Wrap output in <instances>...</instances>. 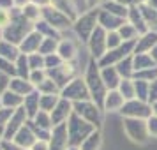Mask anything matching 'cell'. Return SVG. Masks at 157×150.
<instances>
[{"label":"cell","mask_w":157,"mask_h":150,"mask_svg":"<svg viewBox=\"0 0 157 150\" xmlns=\"http://www.w3.org/2000/svg\"><path fill=\"white\" fill-rule=\"evenodd\" d=\"M85 83H86V87H88V92H90V97H92V101L97 104V106H102L104 97H106V94H108V88H106V85H104L102 78H101L99 65L95 64L94 60L88 64Z\"/></svg>","instance_id":"6da1fadb"},{"label":"cell","mask_w":157,"mask_h":150,"mask_svg":"<svg viewBox=\"0 0 157 150\" xmlns=\"http://www.w3.org/2000/svg\"><path fill=\"white\" fill-rule=\"evenodd\" d=\"M95 127L92 124L85 122L81 117L72 111L71 118H69V124H67V138H69V147H81V143L85 141L88 136L92 134Z\"/></svg>","instance_id":"7a4b0ae2"},{"label":"cell","mask_w":157,"mask_h":150,"mask_svg":"<svg viewBox=\"0 0 157 150\" xmlns=\"http://www.w3.org/2000/svg\"><path fill=\"white\" fill-rule=\"evenodd\" d=\"M99 13H101V9H92L90 13L79 16L76 20L74 29H76L78 37H81V41H88L90 36L94 34V30L97 29V25H99Z\"/></svg>","instance_id":"3957f363"},{"label":"cell","mask_w":157,"mask_h":150,"mask_svg":"<svg viewBox=\"0 0 157 150\" xmlns=\"http://www.w3.org/2000/svg\"><path fill=\"white\" fill-rule=\"evenodd\" d=\"M62 97L67 99V101L72 99L74 102H79V101H92L85 79H79V78L72 79L69 85L62 88Z\"/></svg>","instance_id":"277c9868"},{"label":"cell","mask_w":157,"mask_h":150,"mask_svg":"<svg viewBox=\"0 0 157 150\" xmlns=\"http://www.w3.org/2000/svg\"><path fill=\"white\" fill-rule=\"evenodd\" d=\"M72 110L74 113L81 117L85 122L92 124L94 127L101 122V111L99 106L94 102V101H79V102H72Z\"/></svg>","instance_id":"5b68a950"},{"label":"cell","mask_w":157,"mask_h":150,"mask_svg":"<svg viewBox=\"0 0 157 150\" xmlns=\"http://www.w3.org/2000/svg\"><path fill=\"white\" fill-rule=\"evenodd\" d=\"M41 18H43L44 21L48 23L53 30H55V29H60V30L69 29V27H71V23H72L65 14H62L60 11H57L55 7H51V6L41 9Z\"/></svg>","instance_id":"8992f818"},{"label":"cell","mask_w":157,"mask_h":150,"mask_svg":"<svg viewBox=\"0 0 157 150\" xmlns=\"http://www.w3.org/2000/svg\"><path fill=\"white\" fill-rule=\"evenodd\" d=\"M27 111H25V108L20 106L18 110H14V113L13 117L9 118L7 125H6V133H4V140H7V141H13L14 140V136L18 134V131L27 124Z\"/></svg>","instance_id":"52a82bcc"},{"label":"cell","mask_w":157,"mask_h":150,"mask_svg":"<svg viewBox=\"0 0 157 150\" xmlns=\"http://www.w3.org/2000/svg\"><path fill=\"white\" fill-rule=\"evenodd\" d=\"M106 36L108 32L101 25H97V29L94 30V34L90 36V39H88V46H90V51H92V55L97 60H101V58L106 55Z\"/></svg>","instance_id":"ba28073f"},{"label":"cell","mask_w":157,"mask_h":150,"mask_svg":"<svg viewBox=\"0 0 157 150\" xmlns=\"http://www.w3.org/2000/svg\"><path fill=\"white\" fill-rule=\"evenodd\" d=\"M125 131H127L129 138L132 141H138V143H145L147 138H148V125L141 122L140 118H127L125 120Z\"/></svg>","instance_id":"9c48e42d"},{"label":"cell","mask_w":157,"mask_h":150,"mask_svg":"<svg viewBox=\"0 0 157 150\" xmlns=\"http://www.w3.org/2000/svg\"><path fill=\"white\" fill-rule=\"evenodd\" d=\"M122 113H125L131 118H150L152 117V108H148L143 101H127L124 108H122Z\"/></svg>","instance_id":"30bf717a"},{"label":"cell","mask_w":157,"mask_h":150,"mask_svg":"<svg viewBox=\"0 0 157 150\" xmlns=\"http://www.w3.org/2000/svg\"><path fill=\"white\" fill-rule=\"evenodd\" d=\"M43 41H44L43 34L37 32V30H32L29 36L21 41V44L18 46V48H20V53H23V55H34V53H39V48H41Z\"/></svg>","instance_id":"8fae6325"},{"label":"cell","mask_w":157,"mask_h":150,"mask_svg":"<svg viewBox=\"0 0 157 150\" xmlns=\"http://www.w3.org/2000/svg\"><path fill=\"white\" fill-rule=\"evenodd\" d=\"M71 115H72V102L62 97V99L58 101V104L55 106V110L50 113L53 127H55V125H60V124H64V122L67 120V117H71Z\"/></svg>","instance_id":"7c38bea8"},{"label":"cell","mask_w":157,"mask_h":150,"mask_svg":"<svg viewBox=\"0 0 157 150\" xmlns=\"http://www.w3.org/2000/svg\"><path fill=\"white\" fill-rule=\"evenodd\" d=\"M37 140H39V138L32 133V125H27V124H25V125L18 131V134L14 136L13 141H16L21 148H32Z\"/></svg>","instance_id":"4fadbf2b"},{"label":"cell","mask_w":157,"mask_h":150,"mask_svg":"<svg viewBox=\"0 0 157 150\" xmlns=\"http://www.w3.org/2000/svg\"><path fill=\"white\" fill-rule=\"evenodd\" d=\"M57 53L64 62H71V60H74V57L78 55V43L72 41V39L60 41V43H58V48H57Z\"/></svg>","instance_id":"5bb4252c"},{"label":"cell","mask_w":157,"mask_h":150,"mask_svg":"<svg viewBox=\"0 0 157 150\" xmlns=\"http://www.w3.org/2000/svg\"><path fill=\"white\" fill-rule=\"evenodd\" d=\"M124 18H118V16L115 14H109L108 11H101L99 13V25L102 27L104 30H118L124 25Z\"/></svg>","instance_id":"9a60e30c"},{"label":"cell","mask_w":157,"mask_h":150,"mask_svg":"<svg viewBox=\"0 0 157 150\" xmlns=\"http://www.w3.org/2000/svg\"><path fill=\"white\" fill-rule=\"evenodd\" d=\"M125 104V99L118 90H109L104 97V102H102V108L108 110V111H115V110H122Z\"/></svg>","instance_id":"2e32d148"},{"label":"cell","mask_w":157,"mask_h":150,"mask_svg":"<svg viewBox=\"0 0 157 150\" xmlns=\"http://www.w3.org/2000/svg\"><path fill=\"white\" fill-rule=\"evenodd\" d=\"M155 44H157V32L148 30L147 34H143L141 39H138V43L134 46V53H148Z\"/></svg>","instance_id":"e0dca14e"},{"label":"cell","mask_w":157,"mask_h":150,"mask_svg":"<svg viewBox=\"0 0 157 150\" xmlns=\"http://www.w3.org/2000/svg\"><path fill=\"white\" fill-rule=\"evenodd\" d=\"M101 78H102V81H104V85H106L108 90H117V87L120 85V81H122L117 67H104L101 71Z\"/></svg>","instance_id":"ac0fdd59"},{"label":"cell","mask_w":157,"mask_h":150,"mask_svg":"<svg viewBox=\"0 0 157 150\" xmlns=\"http://www.w3.org/2000/svg\"><path fill=\"white\" fill-rule=\"evenodd\" d=\"M51 7H55L57 11H60L62 14H65L71 21H76V20H78L76 7H74L72 0H51Z\"/></svg>","instance_id":"d6986e66"},{"label":"cell","mask_w":157,"mask_h":150,"mask_svg":"<svg viewBox=\"0 0 157 150\" xmlns=\"http://www.w3.org/2000/svg\"><path fill=\"white\" fill-rule=\"evenodd\" d=\"M23 101H25V97H21V95H18V94H14V92H11L9 88L0 95L2 108H9V110H18L20 106H23Z\"/></svg>","instance_id":"ffe728a7"},{"label":"cell","mask_w":157,"mask_h":150,"mask_svg":"<svg viewBox=\"0 0 157 150\" xmlns=\"http://www.w3.org/2000/svg\"><path fill=\"white\" fill-rule=\"evenodd\" d=\"M9 90L18 94V95H21V97H27L29 94H32L34 85L29 83V81H25L23 78H16V79H13V81L9 83Z\"/></svg>","instance_id":"44dd1931"},{"label":"cell","mask_w":157,"mask_h":150,"mask_svg":"<svg viewBox=\"0 0 157 150\" xmlns=\"http://www.w3.org/2000/svg\"><path fill=\"white\" fill-rule=\"evenodd\" d=\"M20 48L14 44L7 43V41H0V58H6L9 62H16L20 57Z\"/></svg>","instance_id":"7402d4cb"},{"label":"cell","mask_w":157,"mask_h":150,"mask_svg":"<svg viewBox=\"0 0 157 150\" xmlns=\"http://www.w3.org/2000/svg\"><path fill=\"white\" fill-rule=\"evenodd\" d=\"M39 99H41V95L37 92H32L29 94L25 101H23V108H25V111L29 117H36L39 111H41V108H39Z\"/></svg>","instance_id":"603a6c76"},{"label":"cell","mask_w":157,"mask_h":150,"mask_svg":"<svg viewBox=\"0 0 157 150\" xmlns=\"http://www.w3.org/2000/svg\"><path fill=\"white\" fill-rule=\"evenodd\" d=\"M140 11L143 14V20L147 23V29H155L157 27V11L152 9L147 4H140Z\"/></svg>","instance_id":"cb8c5ba5"},{"label":"cell","mask_w":157,"mask_h":150,"mask_svg":"<svg viewBox=\"0 0 157 150\" xmlns=\"http://www.w3.org/2000/svg\"><path fill=\"white\" fill-rule=\"evenodd\" d=\"M102 11H108L109 14H115V16H118V18H127V16H129V9L124 7L122 4H118L117 0L106 2V4H104V7H102Z\"/></svg>","instance_id":"d4e9b609"},{"label":"cell","mask_w":157,"mask_h":150,"mask_svg":"<svg viewBox=\"0 0 157 150\" xmlns=\"http://www.w3.org/2000/svg\"><path fill=\"white\" fill-rule=\"evenodd\" d=\"M118 92L124 95V99H125V102L127 101H132L136 97V90H134V81L132 79H122L120 85H118Z\"/></svg>","instance_id":"484cf974"},{"label":"cell","mask_w":157,"mask_h":150,"mask_svg":"<svg viewBox=\"0 0 157 150\" xmlns=\"http://www.w3.org/2000/svg\"><path fill=\"white\" fill-rule=\"evenodd\" d=\"M58 97L57 95H41V99H39V108H41V111H46V113H51L55 106L58 104Z\"/></svg>","instance_id":"4316f807"},{"label":"cell","mask_w":157,"mask_h":150,"mask_svg":"<svg viewBox=\"0 0 157 150\" xmlns=\"http://www.w3.org/2000/svg\"><path fill=\"white\" fill-rule=\"evenodd\" d=\"M117 32L120 34L122 41H127V43H129V41H138V39H136V36L140 34V32H138V30H136L131 23H124V25H122Z\"/></svg>","instance_id":"83f0119b"},{"label":"cell","mask_w":157,"mask_h":150,"mask_svg":"<svg viewBox=\"0 0 157 150\" xmlns=\"http://www.w3.org/2000/svg\"><path fill=\"white\" fill-rule=\"evenodd\" d=\"M99 145H101V134H99V131H94L92 134L81 143V148L79 150H97Z\"/></svg>","instance_id":"f1b7e54d"},{"label":"cell","mask_w":157,"mask_h":150,"mask_svg":"<svg viewBox=\"0 0 157 150\" xmlns=\"http://www.w3.org/2000/svg\"><path fill=\"white\" fill-rule=\"evenodd\" d=\"M21 14L25 16V18H27L30 23H36L37 20L41 18V9L37 7V6H34V4L30 2L27 7H23V9H21Z\"/></svg>","instance_id":"f546056e"},{"label":"cell","mask_w":157,"mask_h":150,"mask_svg":"<svg viewBox=\"0 0 157 150\" xmlns=\"http://www.w3.org/2000/svg\"><path fill=\"white\" fill-rule=\"evenodd\" d=\"M106 44H108V48H109V51H111V50H117V48H118V46L122 44L120 34H118L117 30H111V32H108V36H106Z\"/></svg>","instance_id":"4dcf8cb0"},{"label":"cell","mask_w":157,"mask_h":150,"mask_svg":"<svg viewBox=\"0 0 157 150\" xmlns=\"http://www.w3.org/2000/svg\"><path fill=\"white\" fill-rule=\"evenodd\" d=\"M48 78V74H46V71L44 69H37V71H30L29 74V79H30V83L34 87H39L41 83H43L44 79Z\"/></svg>","instance_id":"1f68e13d"},{"label":"cell","mask_w":157,"mask_h":150,"mask_svg":"<svg viewBox=\"0 0 157 150\" xmlns=\"http://www.w3.org/2000/svg\"><path fill=\"white\" fill-rule=\"evenodd\" d=\"M11 23V9H0V29L4 30Z\"/></svg>","instance_id":"d6a6232c"},{"label":"cell","mask_w":157,"mask_h":150,"mask_svg":"<svg viewBox=\"0 0 157 150\" xmlns=\"http://www.w3.org/2000/svg\"><path fill=\"white\" fill-rule=\"evenodd\" d=\"M0 148H2V150H25V148H21L16 141H7V140H4V141H2Z\"/></svg>","instance_id":"836d02e7"},{"label":"cell","mask_w":157,"mask_h":150,"mask_svg":"<svg viewBox=\"0 0 157 150\" xmlns=\"http://www.w3.org/2000/svg\"><path fill=\"white\" fill-rule=\"evenodd\" d=\"M148 101L152 102H157V79H154L150 83V88H148Z\"/></svg>","instance_id":"e575fe53"},{"label":"cell","mask_w":157,"mask_h":150,"mask_svg":"<svg viewBox=\"0 0 157 150\" xmlns=\"http://www.w3.org/2000/svg\"><path fill=\"white\" fill-rule=\"evenodd\" d=\"M147 125H148V134L157 136V117H150Z\"/></svg>","instance_id":"d590c367"},{"label":"cell","mask_w":157,"mask_h":150,"mask_svg":"<svg viewBox=\"0 0 157 150\" xmlns=\"http://www.w3.org/2000/svg\"><path fill=\"white\" fill-rule=\"evenodd\" d=\"M32 150H50V145H48L46 140H37V141L34 143Z\"/></svg>","instance_id":"8d00e7d4"},{"label":"cell","mask_w":157,"mask_h":150,"mask_svg":"<svg viewBox=\"0 0 157 150\" xmlns=\"http://www.w3.org/2000/svg\"><path fill=\"white\" fill-rule=\"evenodd\" d=\"M34 6H37L39 9H43V7H48V6H51V0H30Z\"/></svg>","instance_id":"74e56055"},{"label":"cell","mask_w":157,"mask_h":150,"mask_svg":"<svg viewBox=\"0 0 157 150\" xmlns=\"http://www.w3.org/2000/svg\"><path fill=\"white\" fill-rule=\"evenodd\" d=\"M11 81H7V76L4 74V72H0V90H4V88H7V85Z\"/></svg>","instance_id":"f35d334b"},{"label":"cell","mask_w":157,"mask_h":150,"mask_svg":"<svg viewBox=\"0 0 157 150\" xmlns=\"http://www.w3.org/2000/svg\"><path fill=\"white\" fill-rule=\"evenodd\" d=\"M30 4V0H13V6H16L18 9H23V7H27Z\"/></svg>","instance_id":"ab89813d"},{"label":"cell","mask_w":157,"mask_h":150,"mask_svg":"<svg viewBox=\"0 0 157 150\" xmlns=\"http://www.w3.org/2000/svg\"><path fill=\"white\" fill-rule=\"evenodd\" d=\"M148 53H150V57H152V60H154V62L157 64V44H155V46H154V48H152V50L148 51Z\"/></svg>","instance_id":"60d3db41"},{"label":"cell","mask_w":157,"mask_h":150,"mask_svg":"<svg viewBox=\"0 0 157 150\" xmlns=\"http://www.w3.org/2000/svg\"><path fill=\"white\" fill-rule=\"evenodd\" d=\"M152 113H154V117H157V102H154V106H152Z\"/></svg>","instance_id":"b9f144b4"},{"label":"cell","mask_w":157,"mask_h":150,"mask_svg":"<svg viewBox=\"0 0 157 150\" xmlns=\"http://www.w3.org/2000/svg\"><path fill=\"white\" fill-rule=\"evenodd\" d=\"M86 2H88V6H90V7H94V6H95L99 0H86Z\"/></svg>","instance_id":"7bdbcfd3"},{"label":"cell","mask_w":157,"mask_h":150,"mask_svg":"<svg viewBox=\"0 0 157 150\" xmlns=\"http://www.w3.org/2000/svg\"><path fill=\"white\" fill-rule=\"evenodd\" d=\"M4 133H6V127H4V125H0V138H4Z\"/></svg>","instance_id":"ee69618b"},{"label":"cell","mask_w":157,"mask_h":150,"mask_svg":"<svg viewBox=\"0 0 157 150\" xmlns=\"http://www.w3.org/2000/svg\"><path fill=\"white\" fill-rule=\"evenodd\" d=\"M69 150H79V148H76V147H71V148H69Z\"/></svg>","instance_id":"f6af8a7d"},{"label":"cell","mask_w":157,"mask_h":150,"mask_svg":"<svg viewBox=\"0 0 157 150\" xmlns=\"http://www.w3.org/2000/svg\"><path fill=\"white\" fill-rule=\"evenodd\" d=\"M0 150H2V148H0Z\"/></svg>","instance_id":"bcb514c9"}]
</instances>
